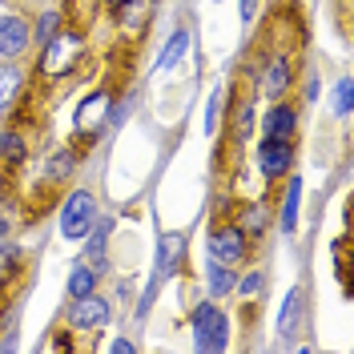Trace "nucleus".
I'll use <instances>...</instances> for the list:
<instances>
[{
    "label": "nucleus",
    "mask_w": 354,
    "mask_h": 354,
    "mask_svg": "<svg viewBox=\"0 0 354 354\" xmlns=\"http://www.w3.org/2000/svg\"><path fill=\"white\" fill-rule=\"evenodd\" d=\"M88 53V41L81 28H57L48 41L41 44V57H37V77H41L44 85H57V81H65V77H73L77 68H81V61H85Z\"/></svg>",
    "instance_id": "nucleus-1"
},
{
    "label": "nucleus",
    "mask_w": 354,
    "mask_h": 354,
    "mask_svg": "<svg viewBox=\"0 0 354 354\" xmlns=\"http://www.w3.org/2000/svg\"><path fill=\"white\" fill-rule=\"evenodd\" d=\"M250 254H254V242L242 234V225L234 218H218L209 225V234H205V258L238 270V266L250 262Z\"/></svg>",
    "instance_id": "nucleus-2"
},
{
    "label": "nucleus",
    "mask_w": 354,
    "mask_h": 354,
    "mask_svg": "<svg viewBox=\"0 0 354 354\" xmlns=\"http://www.w3.org/2000/svg\"><path fill=\"white\" fill-rule=\"evenodd\" d=\"M189 326H194V346L205 354H221L230 351V318L218 306V298H201L194 314H189Z\"/></svg>",
    "instance_id": "nucleus-3"
},
{
    "label": "nucleus",
    "mask_w": 354,
    "mask_h": 354,
    "mask_svg": "<svg viewBox=\"0 0 354 354\" xmlns=\"http://www.w3.org/2000/svg\"><path fill=\"white\" fill-rule=\"evenodd\" d=\"M113 101H117V93L109 85L93 88L85 101H77V113H73V133H77V145H93L101 129L109 125V113H113Z\"/></svg>",
    "instance_id": "nucleus-4"
},
{
    "label": "nucleus",
    "mask_w": 354,
    "mask_h": 354,
    "mask_svg": "<svg viewBox=\"0 0 354 354\" xmlns=\"http://www.w3.org/2000/svg\"><path fill=\"white\" fill-rule=\"evenodd\" d=\"M97 221V198L93 189H68L61 201V214H57V230L65 242H85V234Z\"/></svg>",
    "instance_id": "nucleus-5"
},
{
    "label": "nucleus",
    "mask_w": 354,
    "mask_h": 354,
    "mask_svg": "<svg viewBox=\"0 0 354 354\" xmlns=\"http://www.w3.org/2000/svg\"><path fill=\"white\" fill-rule=\"evenodd\" d=\"M254 165L262 174L266 185H278L294 174L298 165V141H278V137H262L258 149H254Z\"/></svg>",
    "instance_id": "nucleus-6"
},
{
    "label": "nucleus",
    "mask_w": 354,
    "mask_h": 354,
    "mask_svg": "<svg viewBox=\"0 0 354 354\" xmlns=\"http://www.w3.org/2000/svg\"><path fill=\"white\" fill-rule=\"evenodd\" d=\"M109 318H113L109 298L97 294V290L81 294V298H68V306H65V326L77 334H101L109 326Z\"/></svg>",
    "instance_id": "nucleus-7"
},
{
    "label": "nucleus",
    "mask_w": 354,
    "mask_h": 354,
    "mask_svg": "<svg viewBox=\"0 0 354 354\" xmlns=\"http://www.w3.org/2000/svg\"><path fill=\"white\" fill-rule=\"evenodd\" d=\"M189 262V234L181 230H165L157 238V266H153V278L157 282H174L177 274L185 270Z\"/></svg>",
    "instance_id": "nucleus-8"
},
{
    "label": "nucleus",
    "mask_w": 354,
    "mask_h": 354,
    "mask_svg": "<svg viewBox=\"0 0 354 354\" xmlns=\"http://www.w3.org/2000/svg\"><path fill=\"white\" fill-rule=\"evenodd\" d=\"M28 53H32V21L24 12H4L0 17V57L24 61Z\"/></svg>",
    "instance_id": "nucleus-9"
},
{
    "label": "nucleus",
    "mask_w": 354,
    "mask_h": 354,
    "mask_svg": "<svg viewBox=\"0 0 354 354\" xmlns=\"http://www.w3.org/2000/svg\"><path fill=\"white\" fill-rule=\"evenodd\" d=\"M157 17V0H125L113 8V24L125 41H141L149 32V24Z\"/></svg>",
    "instance_id": "nucleus-10"
},
{
    "label": "nucleus",
    "mask_w": 354,
    "mask_h": 354,
    "mask_svg": "<svg viewBox=\"0 0 354 354\" xmlns=\"http://www.w3.org/2000/svg\"><path fill=\"white\" fill-rule=\"evenodd\" d=\"M298 129H302V109L278 97L270 109L262 113V137H278V141H298Z\"/></svg>",
    "instance_id": "nucleus-11"
},
{
    "label": "nucleus",
    "mask_w": 354,
    "mask_h": 354,
    "mask_svg": "<svg viewBox=\"0 0 354 354\" xmlns=\"http://www.w3.org/2000/svg\"><path fill=\"white\" fill-rule=\"evenodd\" d=\"M24 88H28V68L21 61H4L0 57V121H8L21 109Z\"/></svg>",
    "instance_id": "nucleus-12"
},
{
    "label": "nucleus",
    "mask_w": 354,
    "mask_h": 354,
    "mask_svg": "<svg viewBox=\"0 0 354 354\" xmlns=\"http://www.w3.org/2000/svg\"><path fill=\"white\" fill-rule=\"evenodd\" d=\"M298 81V68H294V57L290 53H274V57H266L262 61V88L266 97H286L290 88Z\"/></svg>",
    "instance_id": "nucleus-13"
},
{
    "label": "nucleus",
    "mask_w": 354,
    "mask_h": 354,
    "mask_svg": "<svg viewBox=\"0 0 354 354\" xmlns=\"http://www.w3.org/2000/svg\"><path fill=\"white\" fill-rule=\"evenodd\" d=\"M77 169H81V145H61V149H53V153L44 157L41 181H44V185H57V189H65Z\"/></svg>",
    "instance_id": "nucleus-14"
},
{
    "label": "nucleus",
    "mask_w": 354,
    "mask_h": 354,
    "mask_svg": "<svg viewBox=\"0 0 354 354\" xmlns=\"http://www.w3.org/2000/svg\"><path fill=\"white\" fill-rule=\"evenodd\" d=\"M113 225H117L113 214H97L93 230L85 234V254H81V262H88L97 274H105V262H109V234H113Z\"/></svg>",
    "instance_id": "nucleus-15"
},
{
    "label": "nucleus",
    "mask_w": 354,
    "mask_h": 354,
    "mask_svg": "<svg viewBox=\"0 0 354 354\" xmlns=\"http://www.w3.org/2000/svg\"><path fill=\"white\" fill-rule=\"evenodd\" d=\"M306 326V290L294 286L286 302L278 310V334H282V351H294V334Z\"/></svg>",
    "instance_id": "nucleus-16"
},
{
    "label": "nucleus",
    "mask_w": 354,
    "mask_h": 354,
    "mask_svg": "<svg viewBox=\"0 0 354 354\" xmlns=\"http://www.w3.org/2000/svg\"><path fill=\"white\" fill-rule=\"evenodd\" d=\"M298 209H302V177L290 174L286 189H282V209H278V230L286 238H294V230H298Z\"/></svg>",
    "instance_id": "nucleus-17"
},
{
    "label": "nucleus",
    "mask_w": 354,
    "mask_h": 354,
    "mask_svg": "<svg viewBox=\"0 0 354 354\" xmlns=\"http://www.w3.org/2000/svg\"><path fill=\"white\" fill-rule=\"evenodd\" d=\"M234 221L242 225L245 238L258 245V242L266 238V230H270V201H266V198H262V201H245L242 209H238V218H234Z\"/></svg>",
    "instance_id": "nucleus-18"
},
{
    "label": "nucleus",
    "mask_w": 354,
    "mask_h": 354,
    "mask_svg": "<svg viewBox=\"0 0 354 354\" xmlns=\"http://www.w3.org/2000/svg\"><path fill=\"white\" fill-rule=\"evenodd\" d=\"M234 286H238V270L205 258V290H209V298H230Z\"/></svg>",
    "instance_id": "nucleus-19"
},
{
    "label": "nucleus",
    "mask_w": 354,
    "mask_h": 354,
    "mask_svg": "<svg viewBox=\"0 0 354 354\" xmlns=\"http://www.w3.org/2000/svg\"><path fill=\"white\" fill-rule=\"evenodd\" d=\"M189 44H194V32H189V28L181 24L174 37L165 41V48L157 53V65H153V68H157V73H169V68H177V65H181V57L189 53Z\"/></svg>",
    "instance_id": "nucleus-20"
},
{
    "label": "nucleus",
    "mask_w": 354,
    "mask_h": 354,
    "mask_svg": "<svg viewBox=\"0 0 354 354\" xmlns=\"http://www.w3.org/2000/svg\"><path fill=\"white\" fill-rule=\"evenodd\" d=\"M93 290H101V274H97L88 262H73L68 266V278H65V294L68 298H81V294H93Z\"/></svg>",
    "instance_id": "nucleus-21"
},
{
    "label": "nucleus",
    "mask_w": 354,
    "mask_h": 354,
    "mask_svg": "<svg viewBox=\"0 0 354 354\" xmlns=\"http://www.w3.org/2000/svg\"><path fill=\"white\" fill-rule=\"evenodd\" d=\"M0 161L12 165V169H21L24 161H28V141H24V133L0 129Z\"/></svg>",
    "instance_id": "nucleus-22"
},
{
    "label": "nucleus",
    "mask_w": 354,
    "mask_h": 354,
    "mask_svg": "<svg viewBox=\"0 0 354 354\" xmlns=\"http://www.w3.org/2000/svg\"><path fill=\"white\" fill-rule=\"evenodd\" d=\"M230 133H234V141H250V137H254V97H250V93H245L242 101H234Z\"/></svg>",
    "instance_id": "nucleus-23"
},
{
    "label": "nucleus",
    "mask_w": 354,
    "mask_h": 354,
    "mask_svg": "<svg viewBox=\"0 0 354 354\" xmlns=\"http://www.w3.org/2000/svg\"><path fill=\"white\" fill-rule=\"evenodd\" d=\"M61 24H65V12H61V8H44V12H37V21H32V44H44Z\"/></svg>",
    "instance_id": "nucleus-24"
},
{
    "label": "nucleus",
    "mask_w": 354,
    "mask_h": 354,
    "mask_svg": "<svg viewBox=\"0 0 354 354\" xmlns=\"http://www.w3.org/2000/svg\"><path fill=\"white\" fill-rule=\"evenodd\" d=\"M234 294H238V298H245V302H258V298H266V274H262V270H245L242 278H238V286H234Z\"/></svg>",
    "instance_id": "nucleus-25"
},
{
    "label": "nucleus",
    "mask_w": 354,
    "mask_h": 354,
    "mask_svg": "<svg viewBox=\"0 0 354 354\" xmlns=\"http://www.w3.org/2000/svg\"><path fill=\"white\" fill-rule=\"evenodd\" d=\"M330 101H334V113H338V117H351L354 113V81L351 77H338Z\"/></svg>",
    "instance_id": "nucleus-26"
},
{
    "label": "nucleus",
    "mask_w": 354,
    "mask_h": 354,
    "mask_svg": "<svg viewBox=\"0 0 354 354\" xmlns=\"http://www.w3.org/2000/svg\"><path fill=\"white\" fill-rule=\"evenodd\" d=\"M12 270H21V250L12 245V238H0V282H4Z\"/></svg>",
    "instance_id": "nucleus-27"
},
{
    "label": "nucleus",
    "mask_w": 354,
    "mask_h": 354,
    "mask_svg": "<svg viewBox=\"0 0 354 354\" xmlns=\"http://www.w3.org/2000/svg\"><path fill=\"white\" fill-rule=\"evenodd\" d=\"M221 105H225V88H214V93H209V105H205V133H209V137L218 133Z\"/></svg>",
    "instance_id": "nucleus-28"
},
{
    "label": "nucleus",
    "mask_w": 354,
    "mask_h": 354,
    "mask_svg": "<svg viewBox=\"0 0 354 354\" xmlns=\"http://www.w3.org/2000/svg\"><path fill=\"white\" fill-rule=\"evenodd\" d=\"M234 209H238L234 194H214V221L218 218H234Z\"/></svg>",
    "instance_id": "nucleus-29"
},
{
    "label": "nucleus",
    "mask_w": 354,
    "mask_h": 354,
    "mask_svg": "<svg viewBox=\"0 0 354 354\" xmlns=\"http://www.w3.org/2000/svg\"><path fill=\"white\" fill-rule=\"evenodd\" d=\"M258 8H262V0H238V17H242V24H254Z\"/></svg>",
    "instance_id": "nucleus-30"
},
{
    "label": "nucleus",
    "mask_w": 354,
    "mask_h": 354,
    "mask_svg": "<svg viewBox=\"0 0 354 354\" xmlns=\"http://www.w3.org/2000/svg\"><path fill=\"white\" fill-rule=\"evenodd\" d=\"M44 351H73V338H68V326H65V334L48 338V342H44Z\"/></svg>",
    "instance_id": "nucleus-31"
},
{
    "label": "nucleus",
    "mask_w": 354,
    "mask_h": 354,
    "mask_svg": "<svg viewBox=\"0 0 354 354\" xmlns=\"http://www.w3.org/2000/svg\"><path fill=\"white\" fill-rule=\"evenodd\" d=\"M109 351H113V354H133V351H137V342H133V338H117Z\"/></svg>",
    "instance_id": "nucleus-32"
},
{
    "label": "nucleus",
    "mask_w": 354,
    "mask_h": 354,
    "mask_svg": "<svg viewBox=\"0 0 354 354\" xmlns=\"http://www.w3.org/2000/svg\"><path fill=\"white\" fill-rule=\"evenodd\" d=\"M0 238H12V218L4 214V205H0Z\"/></svg>",
    "instance_id": "nucleus-33"
},
{
    "label": "nucleus",
    "mask_w": 354,
    "mask_h": 354,
    "mask_svg": "<svg viewBox=\"0 0 354 354\" xmlns=\"http://www.w3.org/2000/svg\"><path fill=\"white\" fill-rule=\"evenodd\" d=\"M314 97H318V77L310 73V77H306V101H314Z\"/></svg>",
    "instance_id": "nucleus-34"
},
{
    "label": "nucleus",
    "mask_w": 354,
    "mask_h": 354,
    "mask_svg": "<svg viewBox=\"0 0 354 354\" xmlns=\"http://www.w3.org/2000/svg\"><path fill=\"white\" fill-rule=\"evenodd\" d=\"M97 4H105V8L113 12V8H117V4H125V0H97Z\"/></svg>",
    "instance_id": "nucleus-35"
},
{
    "label": "nucleus",
    "mask_w": 354,
    "mask_h": 354,
    "mask_svg": "<svg viewBox=\"0 0 354 354\" xmlns=\"http://www.w3.org/2000/svg\"><path fill=\"white\" fill-rule=\"evenodd\" d=\"M342 4H346V8H351V4H354V0H342Z\"/></svg>",
    "instance_id": "nucleus-36"
}]
</instances>
